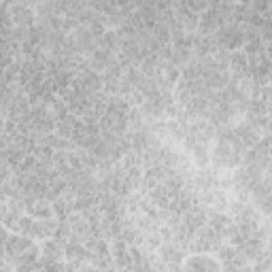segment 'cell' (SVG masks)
I'll use <instances>...</instances> for the list:
<instances>
[{
  "instance_id": "7c38bea8",
  "label": "cell",
  "mask_w": 272,
  "mask_h": 272,
  "mask_svg": "<svg viewBox=\"0 0 272 272\" xmlns=\"http://www.w3.org/2000/svg\"><path fill=\"white\" fill-rule=\"evenodd\" d=\"M39 257H41V249L37 245L34 247H30L28 251H23V253H19L15 259H13V264L17 266V264H34V262H39Z\"/></svg>"
},
{
  "instance_id": "2e32d148",
  "label": "cell",
  "mask_w": 272,
  "mask_h": 272,
  "mask_svg": "<svg viewBox=\"0 0 272 272\" xmlns=\"http://www.w3.org/2000/svg\"><path fill=\"white\" fill-rule=\"evenodd\" d=\"M185 3V7L189 9V11H194V13H204V11L208 9V3L206 0H183Z\"/></svg>"
},
{
  "instance_id": "e0dca14e",
  "label": "cell",
  "mask_w": 272,
  "mask_h": 272,
  "mask_svg": "<svg viewBox=\"0 0 272 272\" xmlns=\"http://www.w3.org/2000/svg\"><path fill=\"white\" fill-rule=\"evenodd\" d=\"M79 272H100V270H96V268H94L92 264H83V266L79 268Z\"/></svg>"
},
{
  "instance_id": "8992f818",
  "label": "cell",
  "mask_w": 272,
  "mask_h": 272,
  "mask_svg": "<svg viewBox=\"0 0 272 272\" xmlns=\"http://www.w3.org/2000/svg\"><path fill=\"white\" fill-rule=\"evenodd\" d=\"M113 60H115V53L106 51V49H100V47H98V49L94 51V53L87 55V64H89V68H92V70H96L98 75H102L104 70L113 64Z\"/></svg>"
},
{
  "instance_id": "ac0fdd59",
  "label": "cell",
  "mask_w": 272,
  "mask_h": 272,
  "mask_svg": "<svg viewBox=\"0 0 272 272\" xmlns=\"http://www.w3.org/2000/svg\"><path fill=\"white\" fill-rule=\"evenodd\" d=\"M238 272H253V268H251V266H243Z\"/></svg>"
},
{
  "instance_id": "8fae6325",
  "label": "cell",
  "mask_w": 272,
  "mask_h": 272,
  "mask_svg": "<svg viewBox=\"0 0 272 272\" xmlns=\"http://www.w3.org/2000/svg\"><path fill=\"white\" fill-rule=\"evenodd\" d=\"M98 47L100 49L111 51V53H117L119 51V37H117V32L115 30H106L102 34V39L98 41Z\"/></svg>"
},
{
  "instance_id": "6da1fadb",
  "label": "cell",
  "mask_w": 272,
  "mask_h": 272,
  "mask_svg": "<svg viewBox=\"0 0 272 272\" xmlns=\"http://www.w3.org/2000/svg\"><path fill=\"white\" fill-rule=\"evenodd\" d=\"M213 37H215L217 47H221V49L240 51V47L245 45V26L243 23H226Z\"/></svg>"
},
{
  "instance_id": "3957f363",
  "label": "cell",
  "mask_w": 272,
  "mask_h": 272,
  "mask_svg": "<svg viewBox=\"0 0 272 272\" xmlns=\"http://www.w3.org/2000/svg\"><path fill=\"white\" fill-rule=\"evenodd\" d=\"M179 272H221V266L213 257L192 255V257L183 259V266Z\"/></svg>"
},
{
  "instance_id": "7a4b0ae2",
  "label": "cell",
  "mask_w": 272,
  "mask_h": 272,
  "mask_svg": "<svg viewBox=\"0 0 272 272\" xmlns=\"http://www.w3.org/2000/svg\"><path fill=\"white\" fill-rule=\"evenodd\" d=\"M9 13H11V19H13V26L30 28V26L37 23V13H34V9L30 7V3H13V5H9Z\"/></svg>"
},
{
  "instance_id": "52a82bcc",
  "label": "cell",
  "mask_w": 272,
  "mask_h": 272,
  "mask_svg": "<svg viewBox=\"0 0 272 272\" xmlns=\"http://www.w3.org/2000/svg\"><path fill=\"white\" fill-rule=\"evenodd\" d=\"M111 253H113L115 264L119 266V268H130V266H132V259H130V249H128V245H126V240L122 238V236H115V238H113Z\"/></svg>"
},
{
  "instance_id": "9c48e42d",
  "label": "cell",
  "mask_w": 272,
  "mask_h": 272,
  "mask_svg": "<svg viewBox=\"0 0 272 272\" xmlns=\"http://www.w3.org/2000/svg\"><path fill=\"white\" fill-rule=\"evenodd\" d=\"M26 215H30L32 219H53V208L47 200H39L30 208H26Z\"/></svg>"
},
{
  "instance_id": "30bf717a",
  "label": "cell",
  "mask_w": 272,
  "mask_h": 272,
  "mask_svg": "<svg viewBox=\"0 0 272 272\" xmlns=\"http://www.w3.org/2000/svg\"><path fill=\"white\" fill-rule=\"evenodd\" d=\"M41 255L47 257V259H55V262H62V255H64V247L62 245H57L53 238L49 240L47 238L41 247Z\"/></svg>"
},
{
  "instance_id": "9a60e30c",
  "label": "cell",
  "mask_w": 272,
  "mask_h": 272,
  "mask_svg": "<svg viewBox=\"0 0 272 272\" xmlns=\"http://www.w3.org/2000/svg\"><path fill=\"white\" fill-rule=\"evenodd\" d=\"M32 223H34V219H32L30 215H21L19 221H17V232H19L21 236H28L30 230H32Z\"/></svg>"
},
{
  "instance_id": "5bb4252c",
  "label": "cell",
  "mask_w": 272,
  "mask_h": 272,
  "mask_svg": "<svg viewBox=\"0 0 272 272\" xmlns=\"http://www.w3.org/2000/svg\"><path fill=\"white\" fill-rule=\"evenodd\" d=\"M189 151L194 153V158H196L200 168H204L206 164H208V145H194Z\"/></svg>"
},
{
  "instance_id": "d6986e66",
  "label": "cell",
  "mask_w": 272,
  "mask_h": 272,
  "mask_svg": "<svg viewBox=\"0 0 272 272\" xmlns=\"http://www.w3.org/2000/svg\"><path fill=\"white\" fill-rule=\"evenodd\" d=\"M0 272H13V270H11L9 266H5V268H0Z\"/></svg>"
},
{
  "instance_id": "4fadbf2b",
  "label": "cell",
  "mask_w": 272,
  "mask_h": 272,
  "mask_svg": "<svg viewBox=\"0 0 272 272\" xmlns=\"http://www.w3.org/2000/svg\"><path fill=\"white\" fill-rule=\"evenodd\" d=\"M151 37L160 45H170V30H168V26H164V23H156V26H153Z\"/></svg>"
},
{
  "instance_id": "ba28073f",
  "label": "cell",
  "mask_w": 272,
  "mask_h": 272,
  "mask_svg": "<svg viewBox=\"0 0 272 272\" xmlns=\"http://www.w3.org/2000/svg\"><path fill=\"white\" fill-rule=\"evenodd\" d=\"M55 228H57V221L55 219H34L28 238H43V240H47L49 236H53V230Z\"/></svg>"
},
{
  "instance_id": "5b68a950",
  "label": "cell",
  "mask_w": 272,
  "mask_h": 272,
  "mask_svg": "<svg viewBox=\"0 0 272 272\" xmlns=\"http://www.w3.org/2000/svg\"><path fill=\"white\" fill-rule=\"evenodd\" d=\"M77 81L81 83V87H83L85 92H89V94L102 92V75H98L96 70H92L89 66H85V68L77 75Z\"/></svg>"
},
{
  "instance_id": "277c9868",
  "label": "cell",
  "mask_w": 272,
  "mask_h": 272,
  "mask_svg": "<svg viewBox=\"0 0 272 272\" xmlns=\"http://www.w3.org/2000/svg\"><path fill=\"white\" fill-rule=\"evenodd\" d=\"M160 259L168 266V272H179L185 259V251H181L179 247H174L172 243H162L160 245Z\"/></svg>"
}]
</instances>
